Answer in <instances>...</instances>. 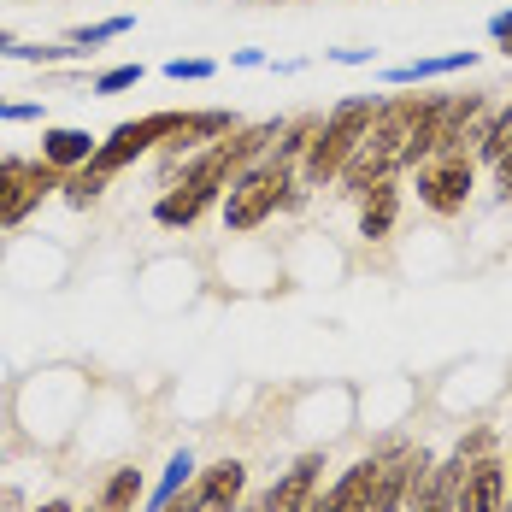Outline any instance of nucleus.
I'll return each mask as SVG.
<instances>
[{
	"mask_svg": "<svg viewBox=\"0 0 512 512\" xmlns=\"http://www.w3.org/2000/svg\"><path fill=\"white\" fill-rule=\"evenodd\" d=\"M424 101H430V95H395V101H377V118L365 124L354 159H348V165H342V177H336L348 195H365L377 177H395V171H401L407 142H412V124H418Z\"/></svg>",
	"mask_w": 512,
	"mask_h": 512,
	"instance_id": "f257e3e1",
	"label": "nucleus"
},
{
	"mask_svg": "<svg viewBox=\"0 0 512 512\" xmlns=\"http://www.w3.org/2000/svg\"><path fill=\"white\" fill-rule=\"evenodd\" d=\"M377 118V101L371 95H348V101L336 106L318 130H312V142H307V177L312 189H324V183H336L342 177V165L354 159V148H359V136H365V124Z\"/></svg>",
	"mask_w": 512,
	"mask_h": 512,
	"instance_id": "f03ea898",
	"label": "nucleus"
},
{
	"mask_svg": "<svg viewBox=\"0 0 512 512\" xmlns=\"http://www.w3.org/2000/svg\"><path fill=\"white\" fill-rule=\"evenodd\" d=\"M230 183H236V177H230V165H224L218 142H212V148H206L201 159H189V165H183V183L159 195L154 218L165 224V230H177V224H195V218H201V212H206L212 201H218V195H224Z\"/></svg>",
	"mask_w": 512,
	"mask_h": 512,
	"instance_id": "7ed1b4c3",
	"label": "nucleus"
},
{
	"mask_svg": "<svg viewBox=\"0 0 512 512\" xmlns=\"http://www.w3.org/2000/svg\"><path fill=\"white\" fill-rule=\"evenodd\" d=\"M283 201H289V165H277V159L248 165V171L230 183V195H224V224H230V230H259Z\"/></svg>",
	"mask_w": 512,
	"mask_h": 512,
	"instance_id": "20e7f679",
	"label": "nucleus"
},
{
	"mask_svg": "<svg viewBox=\"0 0 512 512\" xmlns=\"http://www.w3.org/2000/svg\"><path fill=\"white\" fill-rule=\"evenodd\" d=\"M165 136H183V112H148V118H136V124H118L112 136H106V148H95V171L101 177H112V171H124L136 154H148L154 142H165Z\"/></svg>",
	"mask_w": 512,
	"mask_h": 512,
	"instance_id": "39448f33",
	"label": "nucleus"
},
{
	"mask_svg": "<svg viewBox=\"0 0 512 512\" xmlns=\"http://www.w3.org/2000/svg\"><path fill=\"white\" fill-rule=\"evenodd\" d=\"M418 201L430 206L436 218L465 212V201H471V159H465V154L424 159V171H418Z\"/></svg>",
	"mask_w": 512,
	"mask_h": 512,
	"instance_id": "423d86ee",
	"label": "nucleus"
},
{
	"mask_svg": "<svg viewBox=\"0 0 512 512\" xmlns=\"http://www.w3.org/2000/svg\"><path fill=\"white\" fill-rule=\"evenodd\" d=\"M48 189H59V165L48 159H0V224H18Z\"/></svg>",
	"mask_w": 512,
	"mask_h": 512,
	"instance_id": "0eeeda50",
	"label": "nucleus"
},
{
	"mask_svg": "<svg viewBox=\"0 0 512 512\" xmlns=\"http://www.w3.org/2000/svg\"><path fill=\"white\" fill-rule=\"evenodd\" d=\"M454 512H507V465L465 460L460 483H454Z\"/></svg>",
	"mask_w": 512,
	"mask_h": 512,
	"instance_id": "6e6552de",
	"label": "nucleus"
},
{
	"mask_svg": "<svg viewBox=\"0 0 512 512\" xmlns=\"http://www.w3.org/2000/svg\"><path fill=\"white\" fill-rule=\"evenodd\" d=\"M395 218H401V189H395V177H377V183L359 195V236H365V242H383V236L395 230Z\"/></svg>",
	"mask_w": 512,
	"mask_h": 512,
	"instance_id": "1a4fd4ad",
	"label": "nucleus"
},
{
	"mask_svg": "<svg viewBox=\"0 0 512 512\" xmlns=\"http://www.w3.org/2000/svg\"><path fill=\"white\" fill-rule=\"evenodd\" d=\"M318 471H324V454H307V460L295 465L271 495H265V512H307L312 495H318Z\"/></svg>",
	"mask_w": 512,
	"mask_h": 512,
	"instance_id": "9d476101",
	"label": "nucleus"
},
{
	"mask_svg": "<svg viewBox=\"0 0 512 512\" xmlns=\"http://www.w3.org/2000/svg\"><path fill=\"white\" fill-rule=\"evenodd\" d=\"M242 483H248V465H242V460H218V465H212V471L201 477V501H206V512L236 507Z\"/></svg>",
	"mask_w": 512,
	"mask_h": 512,
	"instance_id": "9b49d317",
	"label": "nucleus"
},
{
	"mask_svg": "<svg viewBox=\"0 0 512 512\" xmlns=\"http://www.w3.org/2000/svg\"><path fill=\"white\" fill-rule=\"evenodd\" d=\"M42 159L59 165V171L89 165V159H95V136H89V130H71V124H65V130H48V136H42Z\"/></svg>",
	"mask_w": 512,
	"mask_h": 512,
	"instance_id": "f8f14e48",
	"label": "nucleus"
},
{
	"mask_svg": "<svg viewBox=\"0 0 512 512\" xmlns=\"http://www.w3.org/2000/svg\"><path fill=\"white\" fill-rule=\"evenodd\" d=\"M507 148H512V101L501 106L495 118H489V130H483V142H477V154H483L489 165H495V159L507 154Z\"/></svg>",
	"mask_w": 512,
	"mask_h": 512,
	"instance_id": "ddd939ff",
	"label": "nucleus"
},
{
	"mask_svg": "<svg viewBox=\"0 0 512 512\" xmlns=\"http://www.w3.org/2000/svg\"><path fill=\"white\" fill-rule=\"evenodd\" d=\"M136 495H142V471H118V477L106 483L101 507L106 512H130V507H136Z\"/></svg>",
	"mask_w": 512,
	"mask_h": 512,
	"instance_id": "4468645a",
	"label": "nucleus"
},
{
	"mask_svg": "<svg viewBox=\"0 0 512 512\" xmlns=\"http://www.w3.org/2000/svg\"><path fill=\"white\" fill-rule=\"evenodd\" d=\"M471 65V53H448V59H418V65H401L395 71V83H418V77H436V71H460Z\"/></svg>",
	"mask_w": 512,
	"mask_h": 512,
	"instance_id": "2eb2a0df",
	"label": "nucleus"
},
{
	"mask_svg": "<svg viewBox=\"0 0 512 512\" xmlns=\"http://www.w3.org/2000/svg\"><path fill=\"white\" fill-rule=\"evenodd\" d=\"M101 189H106V177L95 171V165H83L77 177H65V201H71V206H89Z\"/></svg>",
	"mask_w": 512,
	"mask_h": 512,
	"instance_id": "dca6fc26",
	"label": "nucleus"
},
{
	"mask_svg": "<svg viewBox=\"0 0 512 512\" xmlns=\"http://www.w3.org/2000/svg\"><path fill=\"white\" fill-rule=\"evenodd\" d=\"M130 83H142V65H118V71H106L95 89H101V95H112V89H130Z\"/></svg>",
	"mask_w": 512,
	"mask_h": 512,
	"instance_id": "f3484780",
	"label": "nucleus"
},
{
	"mask_svg": "<svg viewBox=\"0 0 512 512\" xmlns=\"http://www.w3.org/2000/svg\"><path fill=\"white\" fill-rule=\"evenodd\" d=\"M130 30V18H112V24H95V30H77V42L89 48V42H106V36H124Z\"/></svg>",
	"mask_w": 512,
	"mask_h": 512,
	"instance_id": "a211bd4d",
	"label": "nucleus"
},
{
	"mask_svg": "<svg viewBox=\"0 0 512 512\" xmlns=\"http://www.w3.org/2000/svg\"><path fill=\"white\" fill-rule=\"evenodd\" d=\"M165 71H171V77H206L212 65H206V59H171Z\"/></svg>",
	"mask_w": 512,
	"mask_h": 512,
	"instance_id": "6ab92c4d",
	"label": "nucleus"
},
{
	"mask_svg": "<svg viewBox=\"0 0 512 512\" xmlns=\"http://www.w3.org/2000/svg\"><path fill=\"white\" fill-rule=\"evenodd\" d=\"M495 189H501V195L512 201V148H507L501 159H495Z\"/></svg>",
	"mask_w": 512,
	"mask_h": 512,
	"instance_id": "aec40b11",
	"label": "nucleus"
},
{
	"mask_svg": "<svg viewBox=\"0 0 512 512\" xmlns=\"http://www.w3.org/2000/svg\"><path fill=\"white\" fill-rule=\"evenodd\" d=\"M36 512H71V507H65V501H48V507H36Z\"/></svg>",
	"mask_w": 512,
	"mask_h": 512,
	"instance_id": "412c9836",
	"label": "nucleus"
},
{
	"mask_svg": "<svg viewBox=\"0 0 512 512\" xmlns=\"http://www.w3.org/2000/svg\"><path fill=\"white\" fill-rule=\"evenodd\" d=\"M6 48H12V36H0V53H6Z\"/></svg>",
	"mask_w": 512,
	"mask_h": 512,
	"instance_id": "4be33fe9",
	"label": "nucleus"
},
{
	"mask_svg": "<svg viewBox=\"0 0 512 512\" xmlns=\"http://www.w3.org/2000/svg\"><path fill=\"white\" fill-rule=\"evenodd\" d=\"M507 483H512V477H507Z\"/></svg>",
	"mask_w": 512,
	"mask_h": 512,
	"instance_id": "5701e85b",
	"label": "nucleus"
},
{
	"mask_svg": "<svg viewBox=\"0 0 512 512\" xmlns=\"http://www.w3.org/2000/svg\"><path fill=\"white\" fill-rule=\"evenodd\" d=\"M101 512H106V507H101Z\"/></svg>",
	"mask_w": 512,
	"mask_h": 512,
	"instance_id": "b1692460",
	"label": "nucleus"
}]
</instances>
